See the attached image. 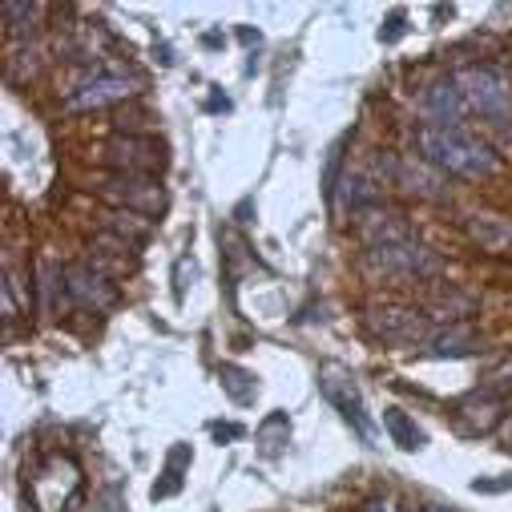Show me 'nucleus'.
Masks as SVG:
<instances>
[{"mask_svg":"<svg viewBox=\"0 0 512 512\" xmlns=\"http://www.w3.org/2000/svg\"><path fill=\"white\" fill-rule=\"evenodd\" d=\"M101 158L113 174H142L154 178L158 170H166V146L158 138H142V134H117L101 146Z\"/></svg>","mask_w":512,"mask_h":512,"instance_id":"20e7f679","label":"nucleus"},{"mask_svg":"<svg viewBox=\"0 0 512 512\" xmlns=\"http://www.w3.org/2000/svg\"><path fill=\"white\" fill-rule=\"evenodd\" d=\"M105 230H113V234H121L125 242H146L150 234H154V218L150 214H138V210H109L105 214Z\"/></svg>","mask_w":512,"mask_h":512,"instance_id":"dca6fc26","label":"nucleus"},{"mask_svg":"<svg viewBox=\"0 0 512 512\" xmlns=\"http://www.w3.org/2000/svg\"><path fill=\"white\" fill-rule=\"evenodd\" d=\"M428 512H456V508H428Z\"/></svg>","mask_w":512,"mask_h":512,"instance_id":"5701e85b","label":"nucleus"},{"mask_svg":"<svg viewBox=\"0 0 512 512\" xmlns=\"http://www.w3.org/2000/svg\"><path fill=\"white\" fill-rule=\"evenodd\" d=\"M287 440H291V420H287L283 412H271V416L259 424V444H263L267 452H279Z\"/></svg>","mask_w":512,"mask_h":512,"instance_id":"a211bd4d","label":"nucleus"},{"mask_svg":"<svg viewBox=\"0 0 512 512\" xmlns=\"http://www.w3.org/2000/svg\"><path fill=\"white\" fill-rule=\"evenodd\" d=\"M472 488L476 492H500V488H512V476H504V480H476Z\"/></svg>","mask_w":512,"mask_h":512,"instance_id":"aec40b11","label":"nucleus"},{"mask_svg":"<svg viewBox=\"0 0 512 512\" xmlns=\"http://www.w3.org/2000/svg\"><path fill=\"white\" fill-rule=\"evenodd\" d=\"M142 77H134V73H93L89 81H81L73 93H69V101H65V109L69 113H89V109H105V105H121V101H130V97H138L142 93Z\"/></svg>","mask_w":512,"mask_h":512,"instance_id":"423d86ee","label":"nucleus"},{"mask_svg":"<svg viewBox=\"0 0 512 512\" xmlns=\"http://www.w3.org/2000/svg\"><path fill=\"white\" fill-rule=\"evenodd\" d=\"M222 388L234 404H250L254 396H259V383H254V375L238 363H222Z\"/></svg>","mask_w":512,"mask_h":512,"instance_id":"f3484780","label":"nucleus"},{"mask_svg":"<svg viewBox=\"0 0 512 512\" xmlns=\"http://www.w3.org/2000/svg\"><path fill=\"white\" fill-rule=\"evenodd\" d=\"M367 512H400V508H396V500H383V496H375V500L367 504Z\"/></svg>","mask_w":512,"mask_h":512,"instance_id":"412c9836","label":"nucleus"},{"mask_svg":"<svg viewBox=\"0 0 512 512\" xmlns=\"http://www.w3.org/2000/svg\"><path fill=\"white\" fill-rule=\"evenodd\" d=\"M500 416H504V404L492 392H476L456 408V420L464 432H492L500 424Z\"/></svg>","mask_w":512,"mask_h":512,"instance_id":"4468645a","label":"nucleus"},{"mask_svg":"<svg viewBox=\"0 0 512 512\" xmlns=\"http://www.w3.org/2000/svg\"><path fill=\"white\" fill-rule=\"evenodd\" d=\"M214 436H218V440H234V436H242V428H234V424H214Z\"/></svg>","mask_w":512,"mask_h":512,"instance_id":"4be33fe9","label":"nucleus"},{"mask_svg":"<svg viewBox=\"0 0 512 512\" xmlns=\"http://www.w3.org/2000/svg\"><path fill=\"white\" fill-rule=\"evenodd\" d=\"M65 291L81 311H109L117 303V287L89 263H73L65 271Z\"/></svg>","mask_w":512,"mask_h":512,"instance_id":"9d476101","label":"nucleus"},{"mask_svg":"<svg viewBox=\"0 0 512 512\" xmlns=\"http://www.w3.org/2000/svg\"><path fill=\"white\" fill-rule=\"evenodd\" d=\"M424 347H428V355H436V359H464V355L484 351V335H480L472 323H452V327L436 331Z\"/></svg>","mask_w":512,"mask_h":512,"instance_id":"f8f14e48","label":"nucleus"},{"mask_svg":"<svg viewBox=\"0 0 512 512\" xmlns=\"http://www.w3.org/2000/svg\"><path fill=\"white\" fill-rule=\"evenodd\" d=\"M367 331L383 343H400V347H416V343H428V319L412 307H371L367 311Z\"/></svg>","mask_w":512,"mask_h":512,"instance_id":"0eeeda50","label":"nucleus"},{"mask_svg":"<svg viewBox=\"0 0 512 512\" xmlns=\"http://www.w3.org/2000/svg\"><path fill=\"white\" fill-rule=\"evenodd\" d=\"M420 154L428 166H436L440 174H456V178H488L496 170V154L472 138L468 130H432L424 125L420 130Z\"/></svg>","mask_w":512,"mask_h":512,"instance_id":"f257e3e1","label":"nucleus"},{"mask_svg":"<svg viewBox=\"0 0 512 512\" xmlns=\"http://www.w3.org/2000/svg\"><path fill=\"white\" fill-rule=\"evenodd\" d=\"M383 428H388L392 444H400L404 452H420V448H428V432H424L408 412H400V408H388V412H383Z\"/></svg>","mask_w":512,"mask_h":512,"instance_id":"2eb2a0df","label":"nucleus"},{"mask_svg":"<svg viewBox=\"0 0 512 512\" xmlns=\"http://www.w3.org/2000/svg\"><path fill=\"white\" fill-rule=\"evenodd\" d=\"M460 89H464V101L472 113H480L484 121H508L512 117V93H508V81L496 65H472L460 73Z\"/></svg>","mask_w":512,"mask_h":512,"instance_id":"7ed1b4c3","label":"nucleus"},{"mask_svg":"<svg viewBox=\"0 0 512 512\" xmlns=\"http://www.w3.org/2000/svg\"><path fill=\"white\" fill-rule=\"evenodd\" d=\"M396 182L400 186H408L412 194H420V198H432V202H440V198H448V186L440 182V170L436 166H428L424 158H408V162H400L396 166Z\"/></svg>","mask_w":512,"mask_h":512,"instance_id":"ddd939ff","label":"nucleus"},{"mask_svg":"<svg viewBox=\"0 0 512 512\" xmlns=\"http://www.w3.org/2000/svg\"><path fill=\"white\" fill-rule=\"evenodd\" d=\"M319 392H323L327 404L339 408V416H343L363 440H371V424H367V412H363V396H359L355 379H351L343 367H323V371H319Z\"/></svg>","mask_w":512,"mask_h":512,"instance_id":"1a4fd4ad","label":"nucleus"},{"mask_svg":"<svg viewBox=\"0 0 512 512\" xmlns=\"http://www.w3.org/2000/svg\"><path fill=\"white\" fill-rule=\"evenodd\" d=\"M464 109H468V101H464L460 77H436L420 93V113H424V125H432V130H456Z\"/></svg>","mask_w":512,"mask_h":512,"instance_id":"6e6552de","label":"nucleus"},{"mask_svg":"<svg viewBox=\"0 0 512 512\" xmlns=\"http://www.w3.org/2000/svg\"><path fill=\"white\" fill-rule=\"evenodd\" d=\"M400 33H404V13H392L388 21H383V29H379V41L392 45V41H400Z\"/></svg>","mask_w":512,"mask_h":512,"instance_id":"6ab92c4d","label":"nucleus"},{"mask_svg":"<svg viewBox=\"0 0 512 512\" xmlns=\"http://www.w3.org/2000/svg\"><path fill=\"white\" fill-rule=\"evenodd\" d=\"M468 234L488 254H512V218L508 214L476 210V214H468Z\"/></svg>","mask_w":512,"mask_h":512,"instance_id":"9b49d317","label":"nucleus"},{"mask_svg":"<svg viewBox=\"0 0 512 512\" xmlns=\"http://www.w3.org/2000/svg\"><path fill=\"white\" fill-rule=\"evenodd\" d=\"M101 198H109L117 210H138V214H162L166 210V190L158 186V178H142V174H105L97 186Z\"/></svg>","mask_w":512,"mask_h":512,"instance_id":"39448f33","label":"nucleus"},{"mask_svg":"<svg viewBox=\"0 0 512 512\" xmlns=\"http://www.w3.org/2000/svg\"><path fill=\"white\" fill-rule=\"evenodd\" d=\"M367 267L388 275V279H436L440 275V259L416 238H404V242H392V246H375L367 250Z\"/></svg>","mask_w":512,"mask_h":512,"instance_id":"f03ea898","label":"nucleus"}]
</instances>
